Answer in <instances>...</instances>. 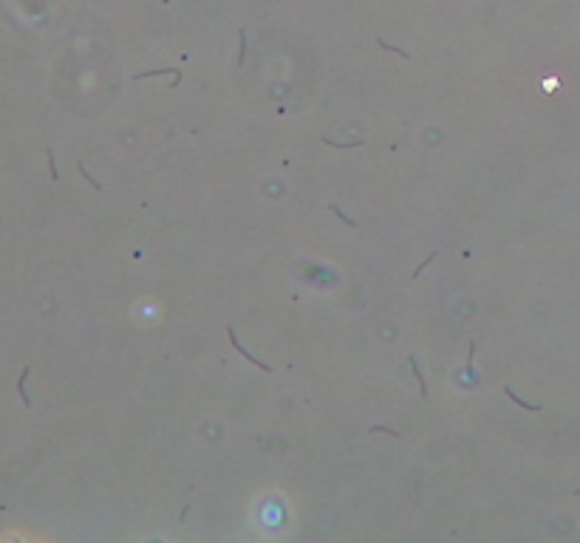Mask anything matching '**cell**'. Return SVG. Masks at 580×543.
Listing matches in <instances>:
<instances>
[{"label": "cell", "mask_w": 580, "mask_h": 543, "mask_svg": "<svg viewBox=\"0 0 580 543\" xmlns=\"http://www.w3.org/2000/svg\"><path fill=\"white\" fill-rule=\"evenodd\" d=\"M227 337L232 340V346H235V351H238L241 357H247V362H252V365H258V368H264V371H272V368H269L266 362H258V360H255V357H252V354L247 351V348H244L241 343H238V340H235V331H232V329H227Z\"/></svg>", "instance_id": "cell-1"}, {"label": "cell", "mask_w": 580, "mask_h": 543, "mask_svg": "<svg viewBox=\"0 0 580 543\" xmlns=\"http://www.w3.org/2000/svg\"><path fill=\"white\" fill-rule=\"evenodd\" d=\"M29 371H32V368L26 365V368H23V374H20V379H17V394H20V399H23V405H26V408H32V399L26 396V388H23V382H26V377H29Z\"/></svg>", "instance_id": "cell-2"}]
</instances>
